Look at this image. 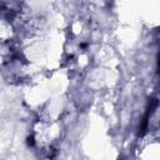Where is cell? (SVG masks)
Returning a JSON list of instances; mask_svg holds the SVG:
<instances>
[{
    "label": "cell",
    "instance_id": "cell-1",
    "mask_svg": "<svg viewBox=\"0 0 160 160\" xmlns=\"http://www.w3.org/2000/svg\"><path fill=\"white\" fill-rule=\"evenodd\" d=\"M159 66H160V54H159Z\"/></svg>",
    "mask_w": 160,
    "mask_h": 160
}]
</instances>
